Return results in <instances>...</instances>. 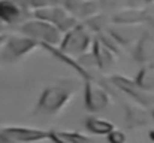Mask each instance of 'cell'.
<instances>
[{"label": "cell", "instance_id": "7a4b0ae2", "mask_svg": "<svg viewBox=\"0 0 154 143\" xmlns=\"http://www.w3.org/2000/svg\"><path fill=\"white\" fill-rule=\"evenodd\" d=\"M36 46V42L27 36H11L6 37L2 46V58L5 60H17Z\"/></svg>", "mask_w": 154, "mask_h": 143}, {"label": "cell", "instance_id": "5b68a950", "mask_svg": "<svg viewBox=\"0 0 154 143\" xmlns=\"http://www.w3.org/2000/svg\"><path fill=\"white\" fill-rule=\"evenodd\" d=\"M87 45V34L79 30L78 27H73L70 31L66 33V40H64V49L69 52H81Z\"/></svg>", "mask_w": 154, "mask_h": 143}, {"label": "cell", "instance_id": "30bf717a", "mask_svg": "<svg viewBox=\"0 0 154 143\" xmlns=\"http://www.w3.org/2000/svg\"><path fill=\"white\" fill-rule=\"evenodd\" d=\"M5 27H6V25H5L3 22H0V34H3V31H5Z\"/></svg>", "mask_w": 154, "mask_h": 143}, {"label": "cell", "instance_id": "9c48e42d", "mask_svg": "<svg viewBox=\"0 0 154 143\" xmlns=\"http://www.w3.org/2000/svg\"><path fill=\"white\" fill-rule=\"evenodd\" d=\"M6 34L3 33V34H0V49H2V46H3V43H5V40H6Z\"/></svg>", "mask_w": 154, "mask_h": 143}, {"label": "cell", "instance_id": "8992f818", "mask_svg": "<svg viewBox=\"0 0 154 143\" xmlns=\"http://www.w3.org/2000/svg\"><path fill=\"white\" fill-rule=\"evenodd\" d=\"M87 128L94 134H109L114 130V125L100 118H90L87 122Z\"/></svg>", "mask_w": 154, "mask_h": 143}, {"label": "cell", "instance_id": "ba28073f", "mask_svg": "<svg viewBox=\"0 0 154 143\" xmlns=\"http://www.w3.org/2000/svg\"><path fill=\"white\" fill-rule=\"evenodd\" d=\"M0 143H15V142H12V140H9L5 134H2L0 133Z\"/></svg>", "mask_w": 154, "mask_h": 143}, {"label": "cell", "instance_id": "3957f363", "mask_svg": "<svg viewBox=\"0 0 154 143\" xmlns=\"http://www.w3.org/2000/svg\"><path fill=\"white\" fill-rule=\"evenodd\" d=\"M0 133L15 143H35L48 137V134L44 133L42 130L27 128V127H6L2 128Z\"/></svg>", "mask_w": 154, "mask_h": 143}, {"label": "cell", "instance_id": "277c9868", "mask_svg": "<svg viewBox=\"0 0 154 143\" xmlns=\"http://www.w3.org/2000/svg\"><path fill=\"white\" fill-rule=\"evenodd\" d=\"M26 10H23L14 0H0V22L5 25L18 24L24 19Z\"/></svg>", "mask_w": 154, "mask_h": 143}, {"label": "cell", "instance_id": "52a82bcc", "mask_svg": "<svg viewBox=\"0 0 154 143\" xmlns=\"http://www.w3.org/2000/svg\"><path fill=\"white\" fill-rule=\"evenodd\" d=\"M60 137V143H88V139L81 136V134H76V133H69V134H64V133H60L58 134Z\"/></svg>", "mask_w": 154, "mask_h": 143}, {"label": "cell", "instance_id": "6da1fadb", "mask_svg": "<svg viewBox=\"0 0 154 143\" xmlns=\"http://www.w3.org/2000/svg\"><path fill=\"white\" fill-rule=\"evenodd\" d=\"M21 31L24 36L30 37L35 42H45L50 45L60 43L61 40V31L51 22L42 21V19H35V21H27L23 24Z\"/></svg>", "mask_w": 154, "mask_h": 143}]
</instances>
